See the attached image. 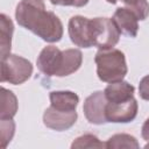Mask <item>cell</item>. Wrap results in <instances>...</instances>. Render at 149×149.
Here are the masks:
<instances>
[{
    "label": "cell",
    "instance_id": "6",
    "mask_svg": "<svg viewBox=\"0 0 149 149\" xmlns=\"http://www.w3.org/2000/svg\"><path fill=\"white\" fill-rule=\"evenodd\" d=\"M37 69L45 76L61 77L64 65V51L59 50L55 45L44 47L36 61Z\"/></svg>",
    "mask_w": 149,
    "mask_h": 149
},
{
    "label": "cell",
    "instance_id": "24",
    "mask_svg": "<svg viewBox=\"0 0 149 149\" xmlns=\"http://www.w3.org/2000/svg\"><path fill=\"white\" fill-rule=\"evenodd\" d=\"M121 1H123V0H121Z\"/></svg>",
    "mask_w": 149,
    "mask_h": 149
},
{
    "label": "cell",
    "instance_id": "9",
    "mask_svg": "<svg viewBox=\"0 0 149 149\" xmlns=\"http://www.w3.org/2000/svg\"><path fill=\"white\" fill-rule=\"evenodd\" d=\"M78 114L76 111L66 112V111H59L54 108L52 106H49L43 114V123L54 130L62 132L71 128L76 121H77Z\"/></svg>",
    "mask_w": 149,
    "mask_h": 149
},
{
    "label": "cell",
    "instance_id": "20",
    "mask_svg": "<svg viewBox=\"0 0 149 149\" xmlns=\"http://www.w3.org/2000/svg\"><path fill=\"white\" fill-rule=\"evenodd\" d=\"M139 94L143 100L149 101V74L144 76L139 84Z\"/></svg>",
    "mask_w": 149,
    "mask_h": 149
},
{
    "label": "cell",
    "instance_id": "15",
    "mask_svg": "<svg viewBox=\"0 0 149 149\" xmlns=\"http://www.w3.org/2000/svg\"><path fill=\"white\" fill-rule=\"evenodd\" d=\"M1 112L0 119H13L17 112V99L15 94L2 87L1 88Z\"/></svg>",
    "mask_w": 149,
    "mask_h": 149
},
{
    "label": "cell",
    "instance_id": "10",
    "mask_svg": "<svg viewBox=\"0 0 149 149\" xmlns=\"http://www.w3.org/2000/svg\"><path fill=\"white\" fill-rule=\"evenodd\" d=\"M112 19L121 34L128 37H136L139 30V19L133 12L126 7H120L114 12Z\"/></svg>",
    "mask_w": 149,
    "mask_h": 149
},
{
    "label": "cell",
    "instance_id": "18",
    "mask_svg": "<svg viewBox=\"0 0 149 149\" xmlns=\"http://www.w3.org/2000/svg\"><path fill=\"white\" fill-rule=\"evenodd\" d=\"M0 137H1V148L5 149L8 143L12 141L15 133V123L13 119H0Z\"/></svg>",
    "mask_w": 149,
    "mask_h": 149
},
{
    "label": "cell",
    "instance_id": "3",
    "mask_svg": "<svg viewBox=\"0 0 149 149\" xmlns=\"http://www.w3.org/2000/svg\"><path fill=\"white\" fill-rule=\"evenodd\" d=\"M33 73L31 63L19 55L9 54L1 59V83L20 85L28 80Z\"/></svg>",
    "mask_w": 149,
    "mask_h": 149
},
{
    "label": "cell",
    "instance_id": "14",
    "mask_svg": "<svg viewBox=\"0 0 149 149\" xmlns=\"http://www.w3.org/2000/svg\"><path fill=\"white\" fill-rule=\"evenodd\" d=\"M64 51V65L62 69L61 77L69 76L76 72L83 63V54L79 49H66Z\"/></svg>",
    "mask_w": 149,
    "mask_h": 149
},
{
    "label": "cell",
    "instance_id": "7",
    "mask_svg": "<svg viewBox=\"0 0 149 149\" xmlns=\"http://www.w3.org/2000/svg\"><path fill=\"white\" fill-rule=\"evenodd\" d=\"M137 109H139V105L134 97L122 102L107 101L106 112H105L107 122H114V123L130 122L136 118Z\"/></svg>",
    "mask_w": 149,
    "mask_h": 149
},
{
    "label": "cell",
    "instance_id": "23",
    "mask_svg": "<svg viewBox=\"0 0 149 149\" xmlns=\"http://www.w3.org/2000/svg\"><path fill=\"white\" fill-rule=\"evenodd\" d=\"M107 2H109V3H112V5H114V3H116L119 0H106Z\"/></svg>",
    "mask_w": 149,
    "mask_h": 149
},
{
    "label": "cell",
    "instance_id": "8",
    "mask_svg": "<svg viewBox=\"0 0 149 149\" xmlns=\"http://www.w3.org/2000/svg\"><path fill=\"white\" fill-rule=\"evenodd\" d=\"M106 105L107 99L105 97L104 91H95L92 94H90L85 99L83 106V111L87 121L93 125L106 123Z\"/></svg>",
    "mask_w": 149,
    "mask_h": 149
},
{
    "label": "cell",
    "instance_id": "19",
    "mask_svg": "<svg viewBox=\"0 0 149 149\" xmlns=\"http://www.w3.org/2000/svg\"><path fill=\"white\" fill-rule=\"evenodd\" d=\"M71 148H106V146L95 135L84 134L72 142Z\"/></svg>",
    "mask_w": 149,
    "mask_h": 149
},
{
    "label": "cell",
    "instance_id": "21",
    "mask_svg": "<svg viewBox=\"0 0 149 149\" xmlns=\"http://www.w3.org/2000/svg\"><path fill=\"white\" fill-rule=\"evenodd\" d=\"M52 5L56 6H73V7H83L88 0H50Z\"/></svg>",
    "mask_w": 149,
    "mask_h": 149
},
{
    "label": "cell",
    "instance_id": "17",
    "mask_svg": "<svg viewBox=\"0 0 149 149\" xmlns=\"http://www.w3.org/2000/svg\"><path fill=\"white\" fill-rule=\"evenodd\" d=\"M125 7L135 14V16L143 21L149 15V3L147 0H123Z\"/></svg>",
    "mask_w": 149,
    "mask_h": 149
},
{
    "label": "cell",
    "instance_id": "13",
    "mask_svg": "<svg viewBox=\"0 0 149 149\" xmlns=\"http://www.w3.org/2000/svg\"><path fill=\"white\" fill-rule=\"evenodd\" d=\"M14 31V26L6 14L0 15V52H1V59L6 58L10 54V47H12V36Z\"/></svg>",
    "mask_w": 149,
    "mask_h": 149
},
{
    "label": "cell",
    "instance_id": "11",
    "mask_svg": "<svg viewBox=\"0 0 149 149\" xmlns=\"http://www.w3.org/2000/svg\"><path fill=\"white\" fill-rule=\"evenodd\" d=\"M135 87L125 80L109 83L104 90L105 97L109 102H122L134 97Z\"/></svg>",
    "mask_w": 149,
    "mask_h": 149
},
{
    "label": "cell",
    "instance_id": "5",
    "mask_svg": "<svg viewBox=\"0 0 149 149\" xmlns=\"http://www.w3.org/2000/svg\"><path fill=\"white\" fill-rule=\"evenodd\" d=\"M68 31L71 42L77 47L80 48L94 47L92 19H87L81 15L72 16L69 20Z\"/></svg>",
    "mask_w": 149,
    "mask_h": 149
},
{
    "label": "cell",
    "instance_id": "2",
    "mask_svg": "<svg viewBox=\"0 0 149 149\" xmlns=\"http://www.w3.org/2000/svg\"><path fill=\"white\" fill-rule=\"evenodd\" d=\"M94 62L98 77L105 83L122 80L128 72L125 54L119 49H99L95 54Z\"/></svg>",
    "mask_w": 149,
    "mask_h": 149
},
{
    "label": "cell",
    "instance_id": "22",
    "mask_svg": "<svg viewBox=\"0 0 149 149\" xmlns=\"http://www.w3.org/2000/svg\"><path fill=\"white\" fill-rule=\"evenodd\" d=\"M141 136L143 140L149 141V118L143 122L142 128H141Z\"/></svg>",
    "mask_w": 149,
    "mask_h": 149
},
{
    "label": "cell",
    "instance_id": "16",
    "mask_svg": "<svg viewBox=\"0 0 149 149\" xmlns=\"http://www.w3.org/2000/svg\"><path fill=\"white\" fill-rule=\"evenodd\" d=\"M106 148H139L140 144L133 135L129 134H115L111 136L105 143Z\"/></svg>",
    "mask_w": 149,
    "mask_h": 149
},
{
    "label": "cell",
    "instance_id": "12",
    "mask_svg": "<svg viewBox=\"0 0 149 149\" xmlns=\"http://www.w3.org/2000/svg\"><path fill=\"white\" fill-rule=\"evenodd\" d=\"M50 106L59 111H76L79 97L72 91H52L49 94Z\"/></svg>",
    "mask_w": 149,
    "mask_h": 149
},
{
    "label": "cell",
    "instance_id": "4",
    "mask_svg": "<svg viewBox=\"0 0 149 149\" xmlns=\"http://www.w3.org/2000/svg\"><path fill=\"white\" fill-rule=\"evenodd\" d=\"M93 23V41L98 49H111L118 44L120 30L109 17H94Z\"/></svg>",
    "mask_w": 149,
    "mask_h": 149
},
{
    "label": "cell",
    "instance_id": "1",
    "mask_svg": "<svg viewBox=\"0 0 149 149\" xmlns=\"http://www.w3.org/2000/svg\"><path fill=\"white\" fill-rule=\"evenodd\" d=\"M16 22L43 41L55 43L63 37V23L59 17L45 9L43 0H21L15 9Z\"/></svg>",
    "mask_w": 149,
    "mask_h": 149
}]
</instances>
